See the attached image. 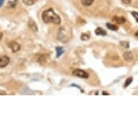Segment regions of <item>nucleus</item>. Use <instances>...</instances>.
Here are the masks:
<instances>
[{"mask_svg":"<svg viewBox=\"0 0 138 138\" xmlns=\"http://www.w3.org/2000/svg\"><path fill=\"white\" fill-rule=\"evenodd\" d=\"M42 19L45 23H54L55 25H59L61 23V17L51 8L48 9L43 12Z\"/></svg>","mask_w":138,"mask_h":138,"instance_id":"1","label":"nucleus"},{"mask_svg":"<svg viewBox=\"0 0 138 138\" xmlns=\"http://www.w3.org/2000/svg\"><path fill=\"white\" fill-rule=\"evenodd\" d=\"M72 75L74 76L81 77V78H84V79H87V78H88L89 77L88 73H87L85 71L80 69H75V70L73 71Z\"/></svg>","mask_w":138,"mask_h":138,"instance_id":"2","label":"nucleus"},{"mask_svg":"<svg viewBox=\"0 0 138 138\" xmlns=\"http://www.w3.org/2000/svg\"><path fill=\"white\" fill-rule=\"evenodd\" d=\"M8 46L9 48L12 50V51L13 53H16L18 51H20V46L19 43H17L15 41H11L10 43H9L8 44Z\"/></svg>","mask_w":138,"mask_h":138,"instance_id":"3","label":"nucleus"},{"mask_svg":"<svg viewBox=\"0 0 138 138\" xmlns=\"http://www.w3.org/2000/svg\"><path fill=\"white\" fill-rule=\"evenodd\" d=\"M10 63V58L6 55L0 56V68L4 67Z\"/></svg>","mask_w":138,"mask_h":138,"instance_id":"4","label":"nucleus"},{"mask_svg":"<svg viewBox=\"0 0 138 138\" xmlns=\"http://www.w3.org/2000/svg\"><path fill=\"white\" fill-rule=\"evenodd\" d=\"M123 58L127 61H132L133 60V54L131 51H126L123 54Z\"/></svg>","mask_w":138,"mask_h":138,"instance_id":"5","label":"nucleus"},{"mask_svg":"<svg viewBox=\"0 0 138 138\" xmlns=\"http://www.w3.org/2000/svg\"><path fill=\"white\" fill-rule=\"evenodd\" d=\"M28 26L31 28L32 31L33 32H37L38 31V26L36 25V23L33 20L31 19L28 22Z\"/></svg>","mask_w":138,"mask_h":138,"instance_id":"6","label":"nucleus"},{"mask_svg":"<svg viewBox=\"0 0 138 138\" xmlns=\"http://www.w3.org/2000/svg\"><path fill=\"white\" fill-rule=\"evenodd\" d=\"M95 33L97 35H101V36H105L107 34L106 31L104 30L103 28L101 27H98L95 30Z\"/></svg>","mask_w":138,"mask_h":138,"instance_id":"7","label":"nucleus"},{"mask_svg":"<svg viewBox=\"0 0 138 138\" xmlns=\"http://www.w3.org/2000/svg\"><path fill=\"white\" fill-rule=\"evenodd\" d=\"M113 20L114 21H115L116 23H117L118 24H124V23H126V21H127V20L125 19V17H114V18H113Z\"/></svg>","mask_w":138,"mask_h":138,"instance_id":"8","label":"nucleus"},{"mask_svg":"<svg viewBox=\"0 0 138 138\" xmlns=\"http://www.w3.org/2000/svg\"><path fill=\"white\" fill-rule=\"evenodd\" d=\"M106 27L109 29V30H111L112 31H118V29H119V27L118 26H116V25H114V24H111V23H106Z\"/></svg>","mask_w":138,"mask_h":138,"instance_id":"9","label":"nucleus"},{"mask_svg":"<svg viewBox=\"0 0 138 138\" xmlns=\"http://www.w3.org/2000/svg\"><path fill=\"white\" fill-rule=\"evenodd\" d=\"M94 2V0H81V3L85 7H89L92 5Z\"/></svg>","mask_w":138,"mask_h":138,"instance_id":"10","label":"nucleus"},{"mask_svg":"<svg viewBox=\"0 0 138 138\" xmlns=\"http://www.w3.org/2000/svg\"><path fill=\"white\" fill-rule=\"evenodd\" d=\"M56 51H57V57H59L61 54H63V53L65 52V51L63 49V48L61 46L59 47H56Z\"/></svg>","mask_w":138,"mask_h":138,"instance_id":"11","label":"nucleus"},{"mask_svg":"<svg viewBox=\"0 0 138 138\" xmlns=\"http://www.w3.org/2000/svg\"><path fill=\"white\" fill-rule=\"evenodd\" d=\"M133 81V77H130L129 78H127V80H125V82H124V88H126L127 87H128L132 83V82Z\"/></svg>","mask_w":138,"mask_h":138,"instance_id":"12","label":"nucleus"},{"mask_svg":"<svg viewBox=\"0 0 138 138\" xmlns=\"http://www.w3.org/2000/svg\"><path fill=\"white\" fill-rule=\"evenodd\" d=\"M23 2L27 6H31L35 3V0H23Z\"/></svg>","mask_w":138,"mask_h":138,"instance_id":"13","label":"nucleus"},{"mask_svg":"<svg viewBox=\"0 0 138 138\" xmlns=\"http://www.w3.org/2000/svg\"><path fill=\"white\" fill-rule=\"evenodd\" d=\"M17 0H14L13 2L12 1H10L9 2H8V7H15L16 5H17Z\"/></svg>","mask_w":138,"mask_h":138,"instance_id":"14","label":"nucleus"},{"mask_svg":"<svg viewBox=\"0 0 138 138\" xmlns=\"http://www.w3.org/2000/svg\"><path fill=\"white\" fill-rule=\"evenodd\" d=\"M80 39L82 41H88L90 39V35L88 34H87V33H82V34L81 35V37Z\"/></svg>","mask_w":138,"mask_h":138,"instance_id":"15","label":"nucleus"},{"mask_svg":"<svg viewBox=\"0 0 138 138\" xmlns=\"http://www.w3.org/2000/svg\"><path fill=\"white\" fill-rule=\"evenodd\" d=\"M120 45L126 49H129L130 48V42L129 41H121L120 42Z\"/></svg>","mask_w":138,"mask_h":138,"instance_id":"16","label":"nucleus"},{"mask_svg":"<svg viewBox=\"0 0 138 138\" xmlns=\"http://www.w3.org/2000/svg\"><path fill=\"white\" fill-rule=\"evenodd\" d=\"M131 14H132V15L133 16L134 18H135L136 21L138 23V12H132Z\"/></svg>","mask_w":138,"mask_h":138,"instance_id":"17","label":"nucleus"},{"mask_svg":"<svg viewBox=\"0 0 138 138\" xmlns=\"http://www.w3.org/2000/svg\"><path fill=\"white\" fill-rule=\"evenodd\" d=\"M122 2L124 4H128L131 2V0H122Z\"/></svg>","mask_w":138,"mask_h":138,"instance_id":"18","label":"nucleus"},{"mask_svg":"<svg viewBox=\"0 0 138 138\" xmlns=\"http://www.w3.org/2000/svg\"><path fill=\"white\" fill-rule=\"evenodd\" d=\"M102 95L104 96V95H106V96H109V93H108L107 92H106V91H104V92L102 93Z\"/></svg>","mask_w":138,"mask_h":138,"instance_id":"19","label":"nucleus"},{"mask_svg":"<svg viewBox=\"0 0 138 138\" xmlns=\"http://www.w3.org/2000/svg\"><path fill=\"white\" fill-rule=\"evenodd\" d=\"M4 0H0V7H2V5L4 3Z\"/></svg>","mask_w":138,"mask_h":138,"instance_id":"20","label":"nucleus"},{"mask_svg":"<svg viewBox=\"0 0 138 138\" xmlns=\"http://www.w3.org/2000/svg\"><path fill=\"white\" fill-rule=\"evenodd\" d=\"M134 35H135V37H136V38H137V39H138V31H137V32L135 33V34H134Z\"/></svg>","mask_w":138,"mask_h":138,"instance_id":"21","label":"nucleus"},{"mask_svg":"<svg viewBox=\"0 0 138 138\" xmlns=\"http://www.w3.org/2000/svg\"><path fill=\"white\" fill-rule=\"evenodd\" d=\"M2 33L0 32V39H2Z\"/></svg>","mask_w":138,"mask_h":138,"instance_id":"22","label":"nucleus"}]
</instances>
